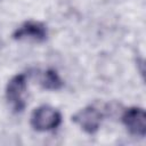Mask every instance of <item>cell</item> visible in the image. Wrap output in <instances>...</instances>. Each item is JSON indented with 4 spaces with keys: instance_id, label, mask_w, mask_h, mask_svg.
<instances>
[{
    "instance_id": "obj_3",
    "label": "cell",
    "mask_w": 146,
    "mask_h": 146,
    "mask_svg": "<svg viewBox=\"0 0 146 146\" xmlns=\"http://www.w3.org/2000/svg\"><path fill=\"white\" fill-rule=\"evenodd\" d=\"M49 31L44 23L39 21H26L22 23L11 34L16 41H27L33 43H42L48 39Z\"/></svg>"
},
{
    "instance_id": "obj_6",
    "label": "cell",
    "mask_w": 146,
    "mask_h": 146,
    "mask_svg": "<svg viewBox=\"0 0 146 146\" xmlns=\"http://www.w3.org/2000/svg\"><path fill=\"white\" fill-rule=\"evenodd\" d=\"M40 86L44 90H50V91H57L60 90L64 87V81L58 74V72L54 68H48L46 70L40 78Z\"/></svg>"
},
{
    "instance_id": "obj_4",
    "label": "cell",
    "mask_w": 146,
    "mask_h": 146,
    "mask_svg": "<svg viewBox=\"0 0 146 146\" xmlns=\"http://www.w3.org/2000/svg\"><path fill=\"white\" fill-rule=\"evenodd\" d=\"M105 117L104 112L94 105H88L81 110H79L73 116L72 121L79 125L86 133L88 135H95Z\"/></svg>"
},
{
    "instance_id": "obj_5",
    "label": "cell",
    "mask_w": 146,
    "mask_h": 146,
    "mask_svg": "<svg viewBox=\"0 0 146 146\" xmlns=\"http://www.w3.org/2000/svg\"><path fill=\"white\" fill-rule=\"evenodd\" d=\"M121 122L135 137L144 138L146 136V113L143 107L131 106L123 111Z\"/></svg>"
},
{
    "instance_id": "obj_2",
    "label": "cell",
    "mask_w": 146,
    "mask_h": 146,
    "mask_svg": "<svg viewBox=\"0 0 146 146\" xmlns=\"http://www.w3.org/2000/svg\"><path fill=\"white\" fill-rule=\"evenodd\" d=\"M62 123V113L50 106L41 105L35 107L30 116V124L33 130L39 132H47L57 129Z\"/></svg>"
},
{
    "instance_id": "obj_1",
    "label": "cell",
    "mask_w": 146,
    "mask_h": 146,
    "mask_svg": "<svg viewBox=\"0 0 146 146\" xmlns=\"http://www.w3.org/2000/svg\"><path fill=\"white\" fill-rule=\"evenodd\" d=\"M27 75L18 73L9 79L5 89V97L13 113H22L26 107Z\"/></svg>"
}]
</instances>
